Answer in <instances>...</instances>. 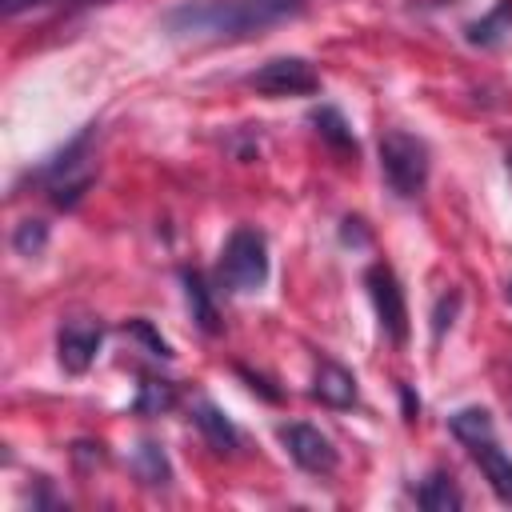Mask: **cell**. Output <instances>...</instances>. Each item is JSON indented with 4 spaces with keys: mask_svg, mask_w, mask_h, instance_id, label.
I'll use <instances>...</instances> for the list:
<instances>
[{
    "mask_svg": "<svg viewBox=\"0 0 512 512\" xmlns=\"http://www.w3.org/2000/svg\"><path fill=\"white\" fill-rule=\"evenodd\" d=\"M304 4L308 0H184L164 12V28L192 40H248L296 20Z\"/></svg>",
    "mask_w": 512,
    "mask_h": 512,
    "instance_id": "1",
    "label": "cell"
},
{
    "mask_svg": "<svg viewBox=\"0 0 512 512\" xmlns=\"http://www.w3.org/2000/svg\"><path fill=\"white\" fill-rule=\"evenodd\" d=\"M380 172L388 180V188L404 200L420 196L428 184V148L424 140L408 136V132H388L380 140Z\"/></svg>",
    "mask_w": 512,
    "mask_h": 512,
    "instance_id": "2",
    "label": "cell"
},
{
    "mask_svg": "<svg viewBox=\"0 0 512 512\" xmlns=\"http://www.w3.org/2000/svg\"><path fill=\"white\" fill-rule=\"evenodd\" d=\"M220 280L232 292H256L268 280V244L256 228H236L220 252Z\"/></svg>",
    "mask_w": 512,
    "mask_h": 512,
    "instance_id": "3",
    "label": "cell"
},
{
    "mask_svg": "<svg viewBox=\"0 0 512 512\" xmlns=\"http://www.w3.org/2000/svg\"><path fill=\"white\" fill-rule=\"evenodd\" d=\"M364 284H368V300L376 308V320H380L384 336L404 344L408 340V304H404V288H400L396 272L388 264H372Z\"/></svg>",
    "mask_w": 512,
    "mask_h": 512,
    "instance_id": "4",
    "label": "cell"
},
{
    "mask_svg": "<svg viewBox=\"0 0 512 512\" xmlns=\"http://www.w3.org/2000/svg\"><path fill=\"white\" fill-rule=\"evenodd\" d=\"M248 84L256 92H264V96H304V92H316L320 88V76L300 56H276L264 68H256L248 76Z\"/></svg>",
    "mask_w": 512,
    "mask_h": 512,
    "instance_id": "5",
    "label": "cell"
},
{
    "mask_svg": "<svg viewBox=\"0 0 512 512\" xmlns=\"http://www.w3.org/2000/svg\"><path fill=\"white\" fill-rule=\"evenodd\" d=\"M280 440H284L288 456L304 472H316V476L336 472V448H332V440L320 428H312V424H284L280 428Z\"/></svg>",
    "mask_w": 512,
    "mask_h": 512,
    "instance_id": "6",
    "label": "cell"
},
{
    "mask_svg": "<svg viewBox=\"0 0 512 512\" xmlns=\"http://www.w3.org/2000/svg\"><path fill=\"white\" fill-rule=\"evenodd\" d=\"M100 340H104L100 324H92V320H68V324L60 328V336H56L60 364H64L68 372H84V368L96 360Z\"/></svg>",
    "mask_w": 512,
    "mask_h": 512,
    "instance_id": "7",
    "label": "cell"
},
{
    "mask_svg": "<svg viewBox=\"0 0 512 512\" xmlns=\"http://www.w3.org/2000/svg\"><path fill=\"white\" fill-rule=\"evenodd\" d=\"M472 456H476V464H480V472L488 476V484H492V492L504 500V504H512V460L500 452V444H496V436H488V440H476L472 448H468Z\"/></svg>",
    "mask_w": 512,
    "mask_h": 512,
    "instance_id": "8",
    "label": "cell"
},
{
    "mask_svg": "<svg viewBox=\"0 0 512 512\" xmlns=\"http://www.w3.org/2000/svg\"><path fill=\"white\" fill-rule=\"evenodd\" d=\"M312 392H316V400H324L328 408H348V404H356V380H352V372L340 368V364H332V360H320L316 380H312Z\"/></svg>",
    "mask_w": 512,
    "mask_h": 512,
    "instance_id": "9",
    "label": "cell"
},
{
    "mask_svg": "<svg viewBox=\"0 0 512 512\" xmlns=\"http://www.w3.org/2000/svg\"><path fill=\"white\" fill-rule=\"evenodd\" d=\"M196 428L204 432V440H208L216 452H236V448H240L236 424H232L216 404H196Z\"/></svg>",
    "mask_w": 512,
    "mask_h": 512,
    "instance_id": "10",
    "label": "cell"
},
{
    "mask_svg": "<svg viewBox=\"0 0 512 512\" xmlns=\"http://www.w3.org/2000/svg\"><path fill=\"white\" fill-rule=\"evenodd\" d=\"M416 500H420V508H428V512H456V508H464V496H460V488H456V480H452L448 472H432V476L420 484Z\"/></svg>",
    "mask_w": 512,
    "mask_h": 512,
    "instance_id": "11",
    "label": "cell"
},
{
    "mask_svg": "<svg viewBox=\"0 0 512 512\" xmlns=\"http://www.w3.org/2000/svg\"><path fill=\"white\" fill-rule=\"evenodd\" d=\"M184 296H188L192 320H196L204 332H220V316H216L212 292H208V284H204V276H200V272H184Z\"/></svg>",
    "mask_w": 512,
    "mask_h": 512,
    "instance_id": "12",
    "label": "cell"
},
{
    "mask_svg": "<svg viewBox=\"0 0 512 512\" xmlns=\"http://www.w3.org/2000/svg\"><path fill=\"white\" fill-rule=\"evenodd\" d=\"M312 124H316V132H320V140H328L336 152H352L356 156V140H352V128H348V120L332 108V104H320L316 112H312Z\"/></svg>",
    "mask_w": 512,
    "mask_h": 512,
    "instance_id": "13",
    "label": "cell"
},
{
    "mask_svg": "<svg viewBox=\"0 0 512 512\" xmlns=\"http://www.w3.org/2000/svg\"><path fill=\"white\" fill-rule=\"evenodd\" d=\"M448 428H452V436H456L460 444H468V448H472L476 440H488V436H496L488 408H460V412L448 420Z\"/></svg>",
    "mask_w": 512,
    "mask_h": 512,
    "instance_id": "14",
    "label": "cell"
},
{
    "mask_svg": "<svg viewBox=\"0 0 512 512\" xmlns=\"http://www.w3.org/2000/svg\"><path fill=\"white\" fill-rule=\"evenodd\" d=\"M512 32V0H500L488 16H480L476 24H468V40L472 44H496Z\"/></svg>",
    "mask_w": 512,
    "mask_h": 512,
    "instance_id": "15",
    "label": "cell"
},
{
    "mask_svg": "<svg viewBox=\"0 0 512 512\" xmlns=\"http://www.w3.org/2000/svg\"><path fill=\"white\" fill-rule=\"evenodd\" d=\"M136 472H140V480L144 484H168V460H164V452H160V444H152V440H144L140 448H136Z\"/></svg>",
    "mask_w": 512,
    "mask_h": 512,
    "instance_id": "16",
    "label": "cell"
},
{
    "mask_svg": "<svg viewBox=\"0 0 512 512\" xmlns=\"http://www.w3.org/2000/svg\"><path fill=\"white\" fill-rule=\"evenodd\" d=\"M172 400H176V392H172L168 380H144V384H140V396H136V412L156 416V412L172 408Z\"/></svg>",
    "mask_w": 512,
    "mask_h": 512,
    "instance_id": "17",
    "label": "cell"
},
{
    "mask_svg": "<svg viewBox=\"0 0 512 512\" xmlns=\"http://www.w3.org/2000/svg\"><path fill=\"white\" fill-rule=\"evenodd\" d=\"M44 244H48V228H44L40 220H24V224H16V232H12V248H16L20 256H40Z\"/></svg>",
    "mask_w": 512,
    "mask_h": 512,
    "instance_id": "18",
    "label": "cell"
},
{
    "mask_svg": "<svg viewBox=\"0 0 512 512\" xmlns=\"http://www.w3.org/2000/svg\"><path fill=\"white\" fill-rule=\"evenodd\" d=\"M124 332H128V336H136V340H144V344L152 348V356H164V360L172 356L168 340H164V336H160V332H156L148 320H128V328H124Z\"/></svg>",
    "mask_w": 512,
    "mask_h": 512,
    "instance_id": "19",
    "label": "cell"
},
{
    "mask_svg": "<svg viewBox=\"0 0 512 512\" xmlns=\"http://www.w3.org/2000/svg\"><path fill=\"white\" fill-rule=\"evenodd\" d=\"M456 304H460V296H456V292L440 300V308H436V324H432V332H436V336H444V328L452 324V316H456Z\"/></svg>",
    "mask_w": 512,
    "mask_h": 512,
    "instance_id": "20",
    "label": "cell"
},
{
    "mask_svg": "<svg viewBox=\"0 0 512 512\" xmlns=\"http://www.w3.org/2000/svg\"><path fill=\"white\" fill-rule=\"evenodd\" d=\"M240 376H244V380H248V388H252V392H260L264 400H280V392H276L264 376H256V372H248V368H240Z\"/></svg>",
    "mask_w": 512,
    "mask_h": 512,
    "instance_id": "21",
    "label": "cell"
},
{
    "mask_svg": "<svg viewBox=\"0 0 512 512\" xmlns=\"http://www.w3.org/2000/svg\"><path fill=\"white\" fill-rule=\"evenodd\" d=\"M400 396H404V420H416V412H420V400L412 396V388H408V384H400Z\"/></svg>",
    "mask_w": 512,
    "mask_h": 512,
    "instance_id": "22",
    "label": "cell"
},
{
    "mask_svg": "<svg viewBox=\"0 0 512 512\" xmlns=\"http://www.w3.org/2000/svg\"><path fill=\"white\" fill-rule=\"evenodd\" d=\"M36 4H48V0H0V8H4L8 16H16V12H24V8H36Z\"/></svg>",
    "mask_w": 512,
    "mask_h": 512,
    "instance_id": "23",
    "label": "cell"
},
{
    "mask_svg": "<svg viewBox=\"0 0 512 512\" xmlns=\"http://www.w3.org/2000/svg\"><path fill=\"white\" fill-rule=\"evenodd\" d=\"M508 172H512V152H508Z\"/></svg>",
    "mask_w": 512,
    "mask_h": 512,
    "instance_id": "24",
    "label": "cell"
},
{
    "mask_svg": "<svg viewBox=\"0 0 512 512\" xmlns=\"http://www.w3.org/2000/svg\"><path fill=\"white\" fill-rule=\"evenodd\" d=\"M508 300H512V284H508Z\"/></svg>",
    "mask_w": 512,
    "mask_h": 512,
    "instance_id": "25",
    "label": "cell"
}]
</instances>
